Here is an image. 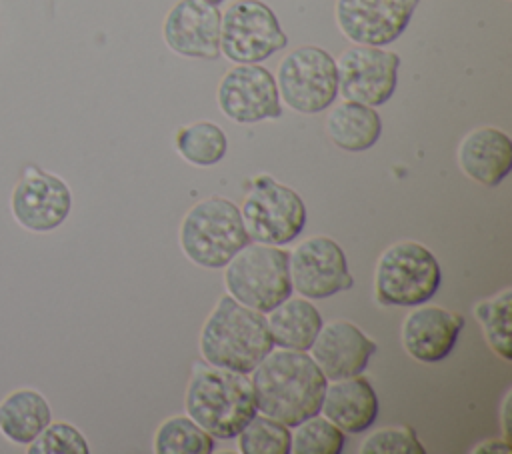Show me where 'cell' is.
Wrapping results in <instances>:
<instances>
[{
	"instance_id": "obj_19",
	"label": "cell",
	"mask_w": 512,
	"mask_h": 454,
	"mask_svg": "<svg viewBox=\"0 0 512 454\" xmlns=\"http://www.w3.org/2000/svg\"><path fill=\"white\" fill-rule=\"evenodd\" d=\"M320 414L344 434H360L366 432L378 416V396L362 374L328 380Z\"/></svg>"
},
{
	"instance_id": "obj_7",
	"label": "cell",
	"mask_w": 512,
	"mask_h": 454,
	"mask_svg": "<svg viewBox=\"0 0 512 454\" xmlns=\"http://www.w3.org/2000/svg\"><path fill=\"white\" fill-rule=\"evenodd\" d=\"M238 208L252 242L284 246L306 226V204L300 194L268 174L252 180Z\"/></svg>"
},
{
	"instance_id": "obj_9",
	"label": "cell",
	"mask_w": 512,
	"mask_h": 454,
	"mask_svg": "<svg viewBox=\"0 0 512 454\" xmlns=\"http://www.w3.org/2000/svg\"><path fill=\"white\" fill-rule=\"evenodd\" d=\"M288 46L274 10L262 0H234L220 20V54L234 64H260Z\"/></svg>"
},
{
	"instance_id": "obj_2",
	"label": "cell",
	"mask_w": 512,
	"mask_h": 454,
	"mask_svg": "<svg viewBox=\"0 0 512 454\" xmlns=\"http://www.w3.org/2000/svg\"><path fill=\"white\" fill-rule=\"evenodd\" d=\"M198 348L206 364L250 374L274 342L266 314L224 294L202 324Z\"/></svg>"
},
{
	"instance_id": "obj_17",
	"label": "cell",
	"mask_w": 512,
	"mask_h": 454,
	"mask_svg": "<svg viewBox=\"0 0 512 454\" xmlns=\"http://www.w3.org/2000/svg\"><path fill=\"white\" fill-rule=\"evenodd\" d=\"M308 352L326 380H340L364 372L376 352V342L356 324L332 320L322 324Z\"/></svg>"
},
{
	"instance_id": "obj_8",
	"label": "cell",
	"mask_w": 512,
	"mask_h": 454,
	"mask_svg": "<svg viewBox=\"0 0 512 454\" xmlns=\"http://www.w3.org/2000/svg\"><path fill=\"white\" fill-rule=\"evenodd\" d=\"M274 80L280 100L298 114L324 112L338 96L336 60L314 44L290 50L280 60Z\"/></svg>"
},
{
	"instance_id": "obj_3",
	"label": "cell",
	"mask_w": 512,
	"mask_h": 454,
	"mask_svg": "<svg viewBox=\"0 0 512 454\" xmlns=\"http://www.w3.org/2000/svg\"><path fill=\"white\" fill-rule=\"evenodd\" d=\"M186 414L214 440H230L258 412L248 374L194 364L184 396Z\"/></svg>"
},
{
	"instance_id": "obj_18",
	"label": "cell",
	"mask_w": 512,
	"mask_h": 454,
	"mask_svg": "<svg viewBox=\"0 0 512 454\" xmlns=\"http://www.w3.org/2000/svg\"><path fill=\"white\" fill-rule=\"evenodd\" d=\"M456 158L470 180L496 188L512 170V140L500 128L480 126L460 140Z\"/></svg>"
},
{
	"instance_id": "obj_5",
	"label": "cell",
	"mask_w": 512,
	"mask_h": 454,
	"mask_svg": "<svg viewBox=\"0 0 512 454\" xmlns=\"http://www.w3.org/2000/svg\"><path fill=\"white\" fill-rule=\"evenodd\" d=\"M224 286L236 302L270 312L292 296L288 252L274 244L248 242L224 266Z\"/></svg>"
},
{
	"instance_id": "obj_30",
	"label": "cell",
	"mask_w": 512,
	"mask_h": 454,
	"mask_svg": "<svg viewBox=\"0 0 512 454\" xmlns=\"http://www.w3.org/2000/svg\"><path fill=\"white\" fill-rule=\"evenodd\" d=\"M204 2H208V4H216V6H218V4H222L224 0H204Z\"/></svg>"
},
{
	"instance_id": "obj_29",
	"label": "cell",
	"mask_w": 512,
	"mask_h": 454,
	"mask_svg": "<svg viewBox=\"0 0 512 454\" xmlns=\"http://www.w3.org/2000/svg\"><path fill=\"white\" fill-rule=\"evenodd\" d=\"M360 454H426L410 426H386L370 432L358 448Z\"/></svg>"
},
{
	"instance_id": "obj_21",
	"label": "cell",
	"mask_w": 512,
	"mask_h": 454,
	"mask_svg": "<svg viewBox=\"0 0 512 454\" xmlns=\"http://www.w3.org/2000/svg\"><path fill=\"white\" fill-rule=\"evenodd\" d=\"M324 128L338 148L364 152L380 140L382 118L372 106L342 100L328 112Z\"/></svg>"
},
{
	"instance_id": "obj_16",
	"label": "cell",
	"mask_w": 512,
	"mask_h": 454,
	"mask_svg": "<svg viewBox=\"0 0 512 454\" xmlns=\"http://www.w3.org/2000/svg\"><path fill=\"white\" fill-rule=\"evenodd\" d=\"M464 328V318L434 304H418L406 314L400 340L410 358L422 364H438L454 350Z\"/></svg>"
},
{
	"instance_id": "obj_6",
	"label": "cell",
	"mask_w": 512,
	"mask_h": 454,
	"mask_svg": "<svg viewBox=\"0 0 512 454\" xmlns=\"http://www.w3.org/2000/svg\"><path fill=\"white\" fill-rule=\"evenodd\" d=\"M442 272L430 248L414 240L388 246L374 268V298L382 306H418L440 288Z\"/></svg>"
},
{
	"instance_id": "obj_1",
	"label": "cell",
	"mask_w": 512,
	"mask_h": 454,
	"mask_svg": "<svg viewBox=\"0 0 512 454\" xmlns=\"http://www.w3.org/2000/svg\"><path fill=\"white\" fill-rule=\"evenodd\" d=\"M248 376L260 414L294 428L320 412L328 380L308 352L272 348Z\"/></svg>"
},
{
	"instance_id": "obj_15",
	"label": "cell",
	"mask_w": 512,
	"mask_h": 454,
	"mask_svg": "<svg viewBox=\"0 0 512 454\" xmlns=\"http://www.w3.org/2000/svg\"><path fill=\"white\" fill-rule=\"evenodd\" d=\"M220 20L216 4L204 0H178L166 14L162 38L166 46L184 58H220Z\"/></svg>"
},
{
	"instance_id": "obj_24",
	"label": "cell",
	"mask_w": 512,
	"mask_h": 454,
	"mask_svg": "<svg viewBox=\"0 0 512 454\" xmlns=\"http://www.w3.org/2000/svg\"><path fill=\"white\" fill-rule=\"evenodd\" d=\"M152 450L156 454H210L214 438L188 414H176L160 422L154 432Z\"/></svg>"
},
{
	"instance_id": "obj_22",
	"label": "cell",
	"mask_w": 512,
	"mask_h": 454,
	"mask_svg": "<svg viewBox=\"0 0 512 454\" xmlns=\"http://www.w3.org/2000/svg\"><path fill=\"white\" fill-rule=\"evenodd\" d=\"M50 420V404L36 390L22 388L0 402V432L14 444H30Z\"/></svg>"
},
{
	"instance_id": "obj_25",
	"label": "cell",
	"mask_w": 512,
	"mask_h": 454,
	"mask_svg": "<svg viewBox=\"0 0 512 454\" xmlns=\"http://www.w3.org/2000/svg\"><path fill=\"white\" fill-rule=\"evenodd\" d=\"M512 314V290L504 288L496 296L482 300L474 306V316L478 324L482 326L484 338L488 346L502 358L510 360L512 358V324L510 316Z\"/></svg>"
},
{
	"instance_id": "obj_26",
	"label": "cell",
	"mask_w": 512,
	"mask_h": 454,
	"mask_svg": "<svg viewBox=\"0 0 512 454\" xmlns=\"http://www.w3.org/2000/svg\"><path fill=\"white\" fill-rule=\"evenodd\" d=\"M236 442L242 454H290L292 432L286 424L256 412L236 434Z\"/></svg>"
},
{
	"instance_id": "obj_28",
	"label": "cell",
	"mask_w": 512,
	"mask_h": 454,
	"mask_svg": "<svg viewBox=\"0 0 512 454\" xmlns=\"http://www.w3.org/2000/svg\"><path fill=\"white\" fill-rule=\"evenodd\" d=\"M30 454H88L82 432L68 422H50L28 446Z\"/></svg>"
},
{
	"instance_id": "obj_20",
	"label": "cell",
	"mask_w": 512,
	"mask_h": 454,
	"mask_svg": "<svg viewBox=\"0 0 512 454\" xmlns=\"http://www.w3.org/2000/svg\"><path fill=\"white\" fill-rule=\"evenodd\" d=\"M274 346L308 352L324 320L320 310L304 296H288L266 312Z\"/></svg>"
},
{
	"instance_id": "obj_10",
	"label": "cell",
	"mask_w": 512,
	"mask_h": 454,
	"mask_svg": "<svg viewBox=\"0 0 512 454\" xmlns=\"http://www.w3.org/2000/svg\"><path fill=\"white\" fill-rule=\"evenodd\" d=\"M400 56L384 46L354 44L336 60L338 96L366 106L388 102L398 84Z\"/></svg>"
},
{
	"instance_id": "obj_23",
	"label": "cell",
	"mask_w": 512,
	"mask_h": 454,
	"mask_svg": "<svg viewBox=\"0 0 512 454\" xmlns=\"http://www.w3.org/2000/svg\"><path fill=\"white\" fill-rule=\"evenodd\" d=\"M174 146L188 164L206 168L218 164L226 156L228 136L216 122L198 120L178 128Z\"/></svg>"
},
{
	"instance_id": "obj_4",
	"label": "cell",
	"mask_w": 512,
	"mask_h": 454,
	"mask_svg": "<svg viewBox=\"0 0 512 454\" xmlns=\"http://www.w3.org/2000/svg\"><path fill=\"white\" fill-rule=\"evenodd\" d=\"M248 242L238 204L224 196H208L196 202L178 228V244L184 256L208 270L224 268Z\"/></svg>"
},
{
	"instance_id": "obj_13",
	"label": "cell",
	"mask_w": 512,
	"mask_h": 454,
	"mask_svg": "<svg viewBox=\"0 0 512 454\" xmlns=\"http://www.w3.org/2000/svg\"><path fill=\"white\" fill-rule=\"evenodd\" d=\"M10 208L16 222L26 230L50 232L68 218L72 192L62 178L30 164L12 190Z\"/></svg>"
},
{
	"instance_id": "obj_11",
	"label": "cell",
	"mask_w": 512,
	"mask_h": 454,
	"mask_svg": "<svg viewBox=\"0 0 512 454\" xmlns=\"http://www.w3.org/2000/svg\"><path fill=\"white\" fill-rule=\"evenodd\" d=\"M292 290L308 300H324L350 290L354 278L342 246L330 236H310L288 252Z\"/></svg>"
},
{
	"instance_id": "obj_12",
	"label": "cell",
	"mask_w": 512,
	"mask_h": 454,
	"mask_svg": "<svg viewBox=\"0 0 512 454\" xmlns=\"http://www.w3.org/2000/svg\"><path fill=\"white\" fill-rule=\"evenodd\" d=\"M220 112L236 124H256L282 116V100L272 72L260 64H234L218 82Z\"/></svg>"
},
{
	"instance_id": "obj_27",
	"label": "cell",
	"mask_w": 512,
	"mask_h": 454,
	"mask_svg": "<svg viewBox=\"0 0 512 454\" xmlns=\"http://www.w3.org/2000/svg\"><path fill=\"white\" fill-rule=\"evenodd\" d=\"M290 454H340L344 432L320 412L294 426Z\"/></svg>"
},
{
	"instance_id": "obj_14",
	"label": "cell",
	"mask_w": 512,
	"mask_h": 454,
	"mask_svg": "<svg viewBox=\"0 0 512 454\" xmlns=\"http://www.w3.org/2000/svg\"><path fill=\"white\" fill-rule=\"evenodd\" d=\"M420 0H336L334 18L352 44L386 46L402 36Z\"/></svg>"
}]
</instances>
